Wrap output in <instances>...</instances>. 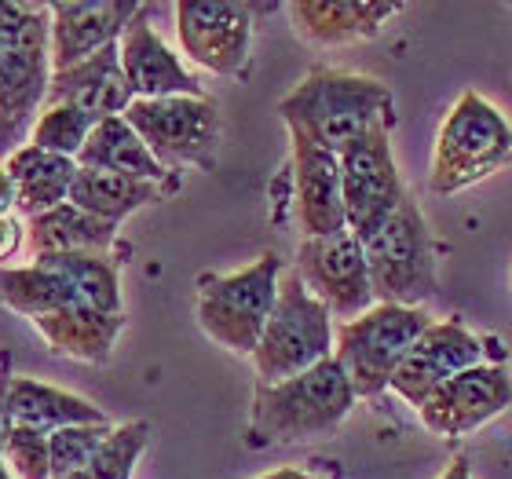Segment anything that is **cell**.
<instances>
[{
	"instance_id": "cell-1",
	"label": "cell",
	"mask_w": 512,
	"mask_h": 479,
	"mask_svg": "<svg viewBox=\"0 0 512 479\" xmlns=\"http://www.w3.org/2000/svg\"><path fill=\"white\" fill-rule=\"evenodd\" d=\"M278 114L289 132L341 158L370 128L395 125V96L377 77L315 66L293 92L278 99Z\"/></svg>"
},
{
	"instance_id": "cell-2",
	"label": "cell",
	"mask_w": 512,
	"mask_h": 479,
	"mask_svg": "<svg viewBox=\"0 0 512 479\" xmlns=\"http://www.w3.org/2000/svg\"><path fill=\"white\" fill-rule=\"evenodd\" d=\"M355 395L348 373L337 359L311 366L300 377L278 384H256L249 406L246 447H293L337 432L355 410Z\"/></svg>"
},
{
	"instance_id": "cell-3",
	"label": "cell",
	"mask_w": 512,
	"mask_h": 479,
	"mask_svg": "<svg viewBox=\"0 0 512 479\" xmlns=\"http://www.w3.org/2000/svg\"><path fill=\"white\" fill-rule=\"evenodd\" d=\"M278 282H282L278 253H260L253 264L231 275H202L194 297V315L202 333L231 355L253 359L278 304Z\"/></svg>"
},
{
	"instance_id": "cell-4",
	"label": "cell",
	"mask_w": 512,
	"mask_h": 479,
	"mask_svg": "<svg viewBox=\"0 0 512 479\" xmlns=\"http://www.w3.org/2000/svg\"><path fill=\"white\" fill-rule=\"evenodd\" d=\"M512 165V121L480 92H461L439 125L428 183L436 194H458Z\"/></svg>"
},
{
	"instance_id": "cell-5",
	"label": "cell",
	"mask_w": 512,
	"mask_h": 479,
	"mask_svg": "<svg viewBox=\"0 0 512 479\" xmlns=\"http://www.w3.org/2000/svg\"><path fill=\"white\" fill-rule=\"evenodd\" d=\"M333 344H337V322L330 308L311 297L297 267L282 271L278 304L253 352L256 384H278L308 373L311 366L333 359Z\"/></svg>"
},
{
	"instance_id": "cell-6",
	"label": "cell",
	"mask_w": 512,
	"mask_h": 479,
	"mask_svg": "<svg viewBox=\"0 0 512 479\" xmlns=\"http://www.w3.org/2000/svg\"><path fill=\"white\" fill-rule=\"evenodd\" d=\"M432 326L425 308H399V304H374L352 322H337L333 359L341 362L359 399H377L392 388L395 370L403 366L421 333Z\"/></svg>"
},
{
	"instance_id": "cell-7",
	"label": "cell",
	"mask_w": 512,
	"mask_h": 479,
	"mask_svg": "<svg viewBox=\"0 0 512 479\" xmlns=\"http://www.w3.org/2000/svg\"><path fill=\"white\" fill-rule=\"evenodd\" d=\"M366 264L377 304L421 308L428 297H436V245L414 194H406L388 224L366 242Z\"/></svg>"
},
{
	"instance_id": "cell-8",
	"label": "cell",
	"mask_w": 512,
	"mask_h": 479,
	"mask_svg": "<svg viewBox=\"0 0 512 479\" xmlns=\"http://www.w3.org/2000/svg\"><path fill=\"white\" fill-rule=\"evenodd\" d=\"M125 121L139 132L150 154L165 169H198L213 172L220 154L224 121L213 99L169 96V99H132Z\"/></svg>"
},
{
	"instance_id": "cell-9",
	"label": "cell",
	"mask_w": 512,
	"mask_h": 479,
	"mask_svg": "<svg viewBox=\"0 0 512 479\" xmlns=\"http://www.w3.org/2000/svg\"><path fill=\"white\" fill-rule=\"evenodd\" d=\"M52 15L48 4H33L30 26L15 48L0 52V158L30 143L52 88Z\"/></svg>"
},
{
	"instance_id": "cell-10",
	"label": "cell",
	"mask_w": 512,
	"mask_h": 479,
	"mask_svg": "<svg viewBox=\"0 0 512 479\" xmlns=\"http://www.w3.org/2000/svg\"><path fill=\"white\" fill-rule=\"evenodd\" d=\"M392 128L395 125L370 128L363 139H355L341 154L344 216H348V231L363 245L388 224V216L410 194L399 176V165H395Z\"/></svg>"
},
{
	"instance_id": "cell-11",
	"label": "cell",
	"mask_w": 512,
	"mask_h": 479,
	"mask_svg": "<svg viewBox=\"0 0 512 479\" xmlns=\"http://www.w3.org/2000/svg\"><path fill=\"white\" fill-rule=\"evenodd\" d=\"M491 355H494V362H505L502 344L494 341V337H476L461 319L432 322V326L421 333V341L410 348L403 366L395 370L388 392L399 395L406 406H414V414H417L421 403H425L436 388H443L450 377H458V373L472 370V366H480V362H491Z\"/></svg>"
},
{
	"instance_id": "cell-12",
	"label": "cell",
	"mask_w": 512,
	"mask_h": 479,
	"mask_svg": "<svg viewBox=\"0 0 512 479\" xmlns=\"http://www.w3.org/2000/svg\"><path fill=\"white\" fill-rule=\"evenodd\" d=\"M293 267L311 289V297L330 308L333 319L352 322L377 304L366 245L352 231L330 238H300Z\"/></svg>"
},
{
	"instance_id": "cell-13",
	"label": "cell",
	"mask_w": 512,
	"mask_h": 479,
	"mask_svg": "<svg viewBox=\"0 0 512 479\" xmlns=\"http://www.w3.org/2000/svg\"><path fill=\"white\" fill-rule=\"evenodd\" d=\"M256 4L238 0H183L176 4V33L183 55L209 74L242 77L253 55Z\"/></svg>"
},
{
	"instance_id": "cell-14",
	"label": "cell",
	"mask_w": 512,
	"mask_h": 479,
	"mask_svg": "<svg viewBox=\"0 0 512 479\" xmlns=\"http://www.w3.org/2000/svg\"><path fill=\"white\" fill-rule=\"evenodd\" d=\"M512 406V373L505 362H480L472 370L450 377L428 395L417 417L439 439H465L491 425Z\"/></svg>"
},
{
	"instance_id": "cell-15",
	"label": "cell",
	"mask_w": 512,
	"mask_h": 479,
	"mask_svg": "<svg viewBox=\"0 0 512 479\" xmlns=\"http://www.w3.org/2000/svg\"><path fill=\"white\" fill-rule=\"evenodd\" d=\"M143 4L136 0H55L52 15V70H74L92 55L121 41L128 22L136 19Z\"/></svg>"
},
{
	"instance_id": "cell-16",
	"label": "cell",
	"mask_w": 512,
	"mask_h": 479,
	"mask_svg": "<svg viewBox=\"0 0 512 479\" xmlns=\"http://www.w3.org/2000/svg\"><path fill=\"white\" fill-rule=\"evenodd\" d=\"M289 139H293V213L300 238H330L348 231L341 158L297 132H289Z\"/></svg>"
},
{
	"instance_id": "cell-17",
	"label": "cell",
	"mask_w": 512,
	"mask_h": 479,
	"mask_svg": "<svg viewBox=\"0 0 512 479\" xmlns=\"http://www.w3.org/2000/svg\"><path fill=\"white\" fill-rule=\"evenodd\" d=\"M150 8L143 4L136 19L121 33V70L128 77V88L136 99H169V96H194L205 99L202 81L180 63V55L161 41L158 30L150 26Z\"/></svg>"
},
{
	"instance_id": "cell-18",
	"label": "cell",
	"mask_w": 512,
	"mask_h": 479,
	"mask_svg": "<svg viewBox=\"0 0 512 479\" xmlns=\"http://www.w3.org/2000/svg\"><path fill=\"white\" fill-rule=\"evenodd\" d=\"M403 11L392 0H293L286 15L293 30L311 48H348L374 41L377 33Z\"/></svg>"
},
{
	"instance_id": "cell-19",
	"label": "cell",
	"mask_w": 512,
	"mask_h": 479,
	"mask_svg": "<svg viewBox=\"0 0 512 479\" xmlns=\"http://www.w3.org/2000/svg\"><path fill=\"white\" fill-rule=\"evenodd\" d=\"M132 99L136 96L128 88L125 70H121V48L110 44L99 55H92L88 63L63 70V74H52V88H48V103L44 107L70 103V107L92 114L96 121H107L121 118L132 107Z\"/></svg>"
},
{
	"instance_id": "cell-20",
	"label": "cell",
	"mask_w": 512,
	"mask_h": 479,
	"mask_svg": "<svg viewBox=\"0 0 512 479\" xmlns=\"http://www.w3.org/2000/svg\"><path fill=\"white\" fill-rule=\"evenodd\" d=\"M125 322V315H107V311H96L77 300L70 308H59L52 315H44V319H33V326L44 337L48 352L59 355V359L107 366L114 348H118V337L125 333Z\"/></svg>"
},
{
	"instance_id": "cell-21",
	"label": "cell",
	"mask_w": 512,
	"mask_h": 479,
	"mask_svg": "<svg viewBox=\"0 0 512 479\" xmlns=\"http://www.w3.org/2000/svg\"><path fill=\"white\" fill-rule=\"evenodd\" d=\"M26 245H30L33 260L63 253L128 256V249H121V227L110 224V220H99V216L85 213V209H77L74 202L26 220Z\"/></svg>"
},
{
	"instance_id": "cell-22",
	"label": "cell",
	"mask_w": 512,
	"mask_h": 479,
	"mask_svg": "<svg viewBox=\"0 0 512 479\" xmlns=\"http://www.w3.org/2000/svg\"><path fill=\"white\" fill-rule=\"evenodd\" d=\"M81 169H103V172H118L128 180H143V183H158V187H169L172 194H180V172L165 169L150 147L139 139V132L121 118L99 121L88 136L81 158H77Z\"/></svg>"
},
{
	"instance_id": "cell-23",
	"label": "cell",
	"mask_w": 512,
	"mask_h": 479,
	"mask_svg": "<svg viewBox=\"0 0 512 479\" xmlns=\"http://www.w3.org/2000/svg\"><path fill=\"white\" fill-rule=\"evenodd\" d=\"M4 169H8L11 183H15V209L26 220H33V216L52 213V209L70 202V191H74L81 165L74 158L48 154V150L26 143L22 150L11 154Z\"/></svg>"
},
{
	"instance_id": "cell-24",
	"label": "cell",
	"mask_w": 512,
	"mask_h": 479,
	"mask_svg": "<svg viewBox=\"0 0 512 479\" xmlns=\"http://www.w3.org/2000/svg\"><path fill=\"white\" fill-rule=\"evenodd\" d=\"M8 414L11 425L33 428L44 436L70 425H103V421H110L96 403H88L74 392H63L55 384L33 381V377H8Z\"/></svg>"
},
{
	"instance_id": "cell-25",
	"label": "cell",
	"mask_w": 512,
	"mask_h": 479,
	"mask_svg": "<svg viewBox=\"0 0 512 479\" xmlns=\"http://www.w3.org/2000/svg\"><path fill=\"white\" fill-rule=\"evenodd\" d=\"M172 198L169 187H158V183H143V180H128L118 172H103V169H81L74 180V191H70V202L85 213L99 216V220H110V224H125L128 216L147 209V205H158Z\"/></svg>"
},
{
	"instance_id": "cell-26",
	"label": "cell",
	"mask_w": 512,
	"mask_h": 479,
	"mask_svg": "<svg viewBox=\"0 0 512 479\" xmlns=\"http://www.w3.org/2000/svg\"><path fill=\"white\" fill-rule=\"evenodd\" d=\"M0 304L33 322L59 308L77 304V293L52 264L33 260L26 267H4L0 271Z\"/></svg>"
},
{
	"instance_id": "cell-27",
	"label": "cell",
	"mask_w": 512,
	"mask_h": 479,
	"mask_svg": "<svg viewBox=\"0 0 512 479\" xmlns=\"http://www.w3.org/2000/svg\"><path fill=\"white\" fill-rule=\"evenodd\" d=\"M37 260L52 264L74 286L81 304L107 311V315H125V300H121V256L63 253V256H37Z\"/></svg>"
},
{
	"instance_id": "cell-28",
	"label": "cell",
	"mask_w": 512,
	"mask_h": 479,
	"mask_svg": "<svg viewBox=\"0 0 512 479\" xmlns=\"http://www.w3.org/2000/svg\"><path fill=\"white\" fill-rule=\"evenodd\" d=\"M96 125L99 121L92 114H85V110L70 107V103H55V107L41 110V118H37V125L30 132V143L48 150V154H63V158L77 161Z\"/></svg>"
},
{
	"instance_id": "cell-29",
	"label": "cell",
	"mask_w": 512,
	"mask_h": 479,
	"mask_svg": "<svg viewBox=\"0 0 512 479\" xmlns=\"http://www.w3.org/2000/svg\"><path fill=\"white\" fill-rule=\"evenodd\" d=\"M150 421L136 417V421H125L110 432V439L99 447V454L92 458L85 472H77L74 479H132L136 472L139 458H143V450L150 443Z\"/></svg>"
},
{
	"instance_id": "cell-30",
	"label": "cell",
	"mask_w": 512,
	"mask_h": 479,
	"mask_svg": "<svg viewBox=\"0 0 512 479\" xmlns=\"http://www.w3.org/2000/svg\"><path fill=\"white\" fill-rule=\"evenodd\" d=\"M114 428L118 425L103 421V425H70L52 432L48 436V447H52V479H74L77 472H85Z\"/></svg>"
},
{
	"instance_id": "cell-31",
	"label": "cell",
	"mask_w": 512,
	"mask_h": 479,
	"mask_svg": "<svg viewBox=\"0 0 512 479\" xmlns=\"http://www.w3.org/2000/svg\"><path fill=\"white\" fill-rule=\"evenodd\" d=\"M4 458H8V469L15 479H52V447H48L44 432L11 425Z\"/></svg>"
},
{
	"instance_id": "cell-32",
	"label": "cell",
	"mask_w": 512,
	"mask_h": 479,
	"mask_svg": "<svg viewBox=\"0 0 512 479\" xmlns=\"http://www.w3.org/2000/svg\"><path fill=\"white\" fill-rule=\"evenodd\" d=\"M22 242H26V227H22L19 216H15V213L0 216V271H4V267H11L8 260L19 253Z\"/></svg>"
},
{
	"instance_id": "cell-33",
	"label": "cell",
	"mask_w": 512,
	"mask_h": 479,
	"mask_svg": "<svg viewBox=\"0 0 512 479\" xmlns=\"http://www.w3.org/2000/svg\"><path fill=\"white\" fill-rule=\"evenodd\" d=\"M8 377H11V373H0V458H4V447H8V436H11V414H8Z\"/></svg>"
},
{
	"instance_id": "cell-34",
	"label": "cell",
	"mask_w": 512,
	"mask_h": 479,
	"mask_svg": "<svg viewBox=\"0 0 512 479\" xmlns=\"http://www.w3.org/2000/svg\"><path fill=\"white\" fill-rule=\"evenodd\" d=\"M11 209H15V183H11L8 169L0 165V216H11Z\"/></svg>"
},
{
	"instance_id": "cell-35",
	"label": "cell",
	"mask_w": 512,
	"mask_h": 479,
	"mask_svg": "<svg viewBox=\"0 0 512 479\" xmlns=\"http://www.w3.org/2000/svg\"><path fill=\"white\" fill-rule=\"evenodd\" d=\"M439 479H472V472H469V461L465 458H454L447 465V469H443V476Z\"/></svg>"
},
{
	"instance_id": "cell-36",
	"label": "cell",
	"mask_w": 512,
	"mask_h": 479,
	"mask_svg": "<svg viewBox=\"0 0 512 479\" xmlns=\"http://www.w3.org/2000/svg\"><path fill=\"white\" fill-rule=\"evenodd\" d=\"M256 479H319V476H311V472H304V469H275V472L256 476Z\"/></svg>"
},
{
	"instance_id": "cell-37",
	"label": "cell",
	"mask_w": 512,
	"mask_h": 479,
	"mask_svg": "<svg viewBox=\"0 0 512 479\" xmlns=\"http://www.w3.org/2000/svg\"><path fill=\"white\" fill-rule=\"evenodd\" d=\"M0 479H15V476H11L8 465H4V458H0Z\"/></svg>"
},
{
	"instance_id": "cell-38",
	"label": "cell",
	"mask_w": 512,
	"mask_h": 479,
	"mask_svg": "<svg viewBox=\"0 0 512 479\" xmlns=\"http://www.w3.org/2000/svg\"><path fill=\"white\" fill-rule=\"evenodd\" d=\"M509 282H512V278H509Z\"/></svg>"
},
{
	"instance_id": "cell-39",
	"label": "cell",
	"mask_w": 512,
	"mask_h": 479,
	"mask_svg": "<svg viewBox=\"0 0 512 479\" xmlns=\"http://www.w3.org/2000/svg\"><path fill=\"white\" fill-rule=\"evenodd\" d=\"M0 373H4V370H0Z\"/></svg>"
}]
</instances>
